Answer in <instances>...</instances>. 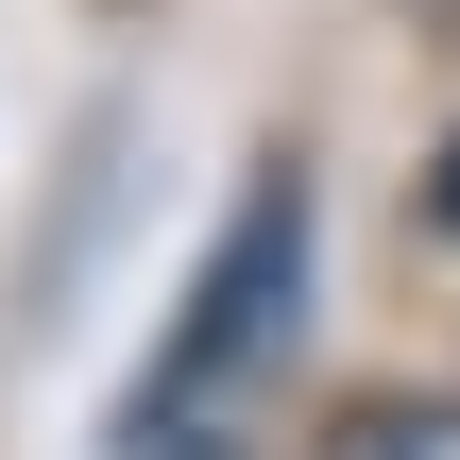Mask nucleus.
Listing matches in <instances>:
<instances>
[{
    "instance_id": "obj_1",
    "label": "nucleus",
    "mask_w": 460,
    "mask_h": 460,
    "mask_svg": "<svg viewBox=\"0 0 460 460\" xmlns=\"http://www.w3.org/2000/svg\"><path fill=\"white\" fill-rule=\"evenodd\" d=\"M307 256H324V188H307L290 154H256V188L222 205V239H205V273H188V307H171V341H154V376H137V444L188 427V410H222V393H256V376L290 358Z\"/></svg>"
},
{
    "instance_id": "obj_3",
    "label": "nucleus",
    "mask_w": 460,
    "mask_h": 460,
    "mask_svg": "<svg viewBox=\"0 0 460 460\" xmlns=\"http://www.w3.org/2000/svg\"><path fill=\"white\" fill-rule=\"evenodd\" d=\"M427 205H444V222H460V154H444V171H427Z\"/></svg>"
},
{
    "instance_id": "obj_2",
    "label": "nucleus",
    "mask_w": 460,
    "mask_h": 460,
    "mask_svg": "<svg viewBox=\"0 0 460 460\" xmlns=\"http://www.w3.org/2000/svg\"><path fill=\"white\" fill-rule=\"evenodd\" d=\"M324 460H460V393H376Z\"/></svg>"
}]
</instances>
